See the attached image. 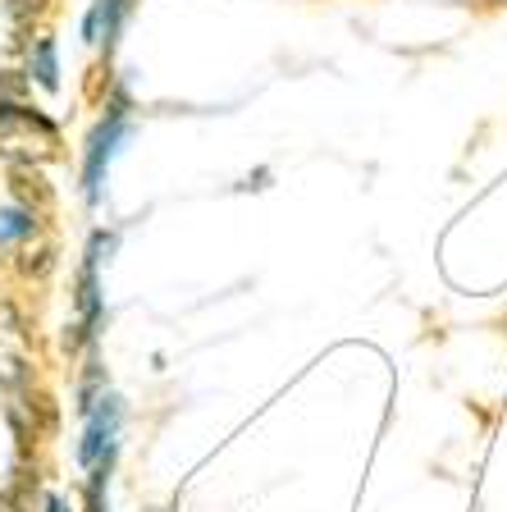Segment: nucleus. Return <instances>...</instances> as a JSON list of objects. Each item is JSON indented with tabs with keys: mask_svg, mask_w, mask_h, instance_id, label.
Returning a JSON list of instances; mask_svg holds the SVG:
<instances>
[{
	"mask_svg": "<svg viewBox=\"0 0 507 512\" xmlns=\"http://www.w3.org/2000/svg\"><path fill=\"white\" fill-rule=\"evenodd\" d=\"M0 128L28 133V138H37L46 151H55V142H60V128H55L37 106H23V101H14V96H0Z\"/></svg>",
	"mask_w": 507,
	"mask_h": 512,
	"instance_id": "nucleus-4",
	"label": "nucleus"
},
{
	"mask_svg": "<svg viewBox=\"0 0 507 512\" xmlns=\"http://www.w3.org/2000/svg\"><path fill=\"white\" fill-rule=\"evenodd\" d=\"M119 426H124V398L106 389L101 403L87 412V430H83V444H78V462H83L87 471L101 458H115L119 453Z\"/></svg>",
	"mask_w": 507,
	"mask_h": 512,
	"instance_id": "nucleus-3",
	"label": "nucleus"
},
{
	"mask_svg": "<svg viewBox=\"0 0 507 512\" xmlns=\"http://www.w3.org/2000/svg\"><path fill=\"white\" fill-rule=\"evenodd\" d=\"M42 234V215L28 211V206L10 202L0 206V247H19V243H32Z\"/></svg>",
	"mask_w": 507,
	"mask_h": 512,
	"instance_id": "nucleus-5",
	"label": "nucleus"
},
{
	"mask_svg": "<svg viewBox=\"0 0 507 512\" xmlns=\"http://www.w3.org/2000/svg\"><path fill=\"white\" fill-rule=\"evenodd\" d=\"M28 78L42 92H60V55H55V37H37L28 60Z\"/></svg>",
	"mask_w": 507,
	"mask_h": 512,
	"instance_id": "nucleus-6",
	"label": "nucleus"
},
{
	"mask_svg": "<svg viewBox=\"0 0 507 512\" xmlns=\"http://www.w3.org/2000/svg\"><path fill=\"white\" fill-rule=\"evenodd\" d=\"M96 10H101V19H106V42H101V51H115L119 46V28H124V14H128V0H92Z\"/></svg>",
	"mask_w": 507,
	"mask_h": 512,
	"instance_id": "nucleus-7",
	"label": "nucleus"
},
{
	"mask_svg": "<svg viewBox=\"0 0 507 512\" xmlns=\"http://www.w3.org/2000/svg\"><path fill=\"white\" fill-rule=\"evenodd\" d=\"M42 512H69V503H64L60 494H46V499H42Z\"/></svg>",
	"mask_w": 507,
	"mask_h": 512,
	"instance_id": "nucleus-8",
	"label": "nucleus"
},
{
	"mask_svg": "<svg viewBox=\"0 0 507 512\" xmlns=\"http://www.w3.org/2000/svg\"><path fill=\"white\" fill-rule=\"evenodd\" d=\"M128 128H133L128 92H115L110 96V106H106V115L96 119V128L87 133V147H83V197H87V206H101V197H106L110 160L119 156Z\"/></svg>",
	"mask_w": 507,
	"mask_h": 512,
	"instance_id": "nucleus-1",
	"label": "nucleus"
},
{
	"mask_svg": "<svg viewBox=\"0 0 507 512\" xmlns=\"http://www.w3.org/2000/svg\"><path fill=\"white\" fill-rule=\"evenodd\" d=\"M115 243H119L115 234L96 229L92 243H87V252H83V270H78V284H74L78 325H74V334L64 339V348H69V352H78L83 343H92L96 339V325H101V316H106V307H101V261L115 252Z\"/></svg>",
	"mask_w": 507,
	"mask_h": 512,
	"instance_id": "nucleus-2",
	"label": "nucleus"
}]
</instances>
